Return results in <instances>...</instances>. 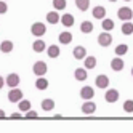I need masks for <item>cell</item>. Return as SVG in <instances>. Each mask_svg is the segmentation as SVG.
Returning a JSON list of instances; mask_svg holds the SVG:
<instances>
[{
  "mask_svg": "<svg viewBox=\"0 0 133 133\" xmlns=\"http://www.w3.org/2000/svg\"><path fill=\"white\" fill-rule=\"evenodd\" d=\"M91 15H93L95 19H103V18H106V8L101 6V5H98V6H95V8H93Z\"/></svg>",
  "mask_w": 133,
  "mask_h": 133,
  "instance_id": "7c38bea8",
  "label": "cell"
},
{
  "mask_svg": "<svg viewBox=\"0 0 133 133\" xmlns=\"http://www.w3.org/2000/svg\"><path fill=\"white\" fill-rule=\"evenodd\" d=\"M35 87L39 90H46L48 88V79H45L43 75H39V79L35 80Z\"/></svg>",
  "mask_w": 133,
  "mask_h": 133,
  "instance_id": "d6986e66",
  "label": "cell"
},
{
  "mask_svg": "<svg viewBox=\"0 0 133 133\" xmlns=\"http://www.w3.org/2000/svg\"><path fill=\"white\" fill-rule=\"evenodd\" d=\"M11 50H13V42L3 40L2 43H0V51H2V53H10Z\"/></svg>",
  "mask_w": 133,
  "mask_h": 133,
  "instance_id": "603a6c76",
  "label": "cell"
},
{
  "mask_svg": "<svg viewBox=\"0 0 133 133\" xmlns=\"http://www.w3.org/2000/svg\"><path fill=\"white\" fill-rule=\"evenodd\" d=\"M104 99H106V103H109V104H114L119 99V91L116 88H109L106 91V95H104Z\"/></svg>",
  "mask_w": 133,
  "mask_h": 133,
  "instance_id": "8992f818",
  "label": "cell"
},
{
  "mask_svg": "<svg viewBox=\"0 0 133 133\" xmlns=\"http://www.w3.org/2000/svg\"><path fill=\"white\" fill-rule=\"evenodd\" d=\"M98 43H99V46H109L111 43H112V35L109 34V32H101L99 35H98Z\"/></svg>",
  "mask_w": 133,
  "mask_h": 133,
  "instance_id": "7a4b0ae2",
  "label": "cell"
},
{
  "mask_svg": "<svg viewBox=\"0 0 133 133\" xmlns=\"http://www.w3.org/2000/svg\"><path fill=\"white\" fill-rule=\"evenodd\" d=\"M117 16H119L120 21H130L131 18H133V10H131L130 6H122V8H119Z\"/></svg>",
  "mask_w": 133,
  "mask_h": 133,
  "instance_id": "6da1fadb",
  "label": "cell"
},
{
  "mask_svg": "<svg viewBox=\"0 0 133 133\" xmlns=\"http://www.w3.org/2000/svg\"><path fill=\"white\" fill-rule=\"evenodd\" d=\"M24 119H27V120H34V119H39V114H37L35 111H26V117Z\"/></svg>",
  "mask_w": 133,
  "mask_h": 133,
  "instance_id": "1f68e13d",
  "label": "cell"
},
{
  "mask_svg": "<svg viewBox=\"0 0 133 133\" xmlns=\"http://www.w3.org/2000/svg\"><path fill=\"white\" fill-rule=\"evenodd\" d=\"M95 83H96L98 88H108L109 87V77H108V75H104V74H101V75L96 77Z\"/></svg>",
  "mask_w": 133,
  "mask_h": 133,
  "instance_id": "30bf717a",
  "label": "cell"
},
{
  "mask_svg": "<svg viewBox=\"0 0 133 133\" xmlns=\"http://www.w3.org/2000/svg\"><path fill=\"white\" fill-rule=\"evenodd\" d=\"M18 103H19V104H18V108H19L21 112H26V111L31 109V101H27V99H19Z\"/></svg>",
  "mask_w": 133,
  "mask_h": 133,
  "instance_id": "4316f807",
  "label": "cell"
},
{
  "mask_svg": "<svg viewBox=\"0 0 133 133\" xmlns=\"http://www.w3.org/2000/svg\"><path fill=\"white\" fill-rule=\"evenodd\" d=\"M109 2H111V3H114V2H117V0H109Z\"/></svg>",
  "mask_w": 133,
  "mask_h": 133,
  "instance_id": "74e56055",
  "label": "cell"
},
{
  "mask_svg": "<svg viewBox=\"0 0 133 133\" xmlns=\"http://www.w3.org/2000/svg\"><path fill=\"white\" fill-rule=\"evenodd\" d=\"M10 119H11V120H19V119H23V114H19V112H13L11 116H10Z\"/></svg>",
  "mask_w": 133,
  "mask_h": 133,
  "instance_id": "836d02e7",
  "label": "cell"
},
{
  "mask_svg": "<svg viewBox=\"0 0 133 133\" xmlns=\"http://www.w3.org/2000/svg\"><path fill=\"white\" fill-rule=\"evenodd\" d=\"M93 96H95V91H93V88H91V87H83V88L80 90V98H82L83 101L91 99Z\"/></svg>",
  "mask_w": 133,
  "mask_h": 133,
  "instance_id": "5bb4252c",
  "label": "cell"
},
{
  "mask_svg": "<svg viewBox=\"0 0 133 133\" xmlns=\"http://www.w3.org/2000/svg\"><path fill=\"white\" fill-rule=\"evenodd\" d=\"M122 34L123 35H131L133 34V24L130 21H123V24H122Z\"/></svg>",
  "mask_w": 133,
  "mask_h": 133,
  "instance_id": "7402d4cb",
  "label": "cell"
},
{
  "mask_svg": "<svg viewBox=\"0 0 133 133\" xmlns=\"http://www.w3.org/2000/svg\"><path fill=\"white\" fill-rule=\"evenodd\" d=\"M66 0H53V6H55V10L56 11H59V10H64L66 8Z\"/></svg>",
  "mask_w": 133,
  "mask_h": 133,
  "instance_id": "f546056e",
  "label": "cell"
},
{
  "mask_svg": "<svg viewBox=\"0 0 133 133\" xmlns=\"http://www.w3.org/2000/svg\"><path fill=\"white\" fill-rule=\"evenodd\" d=\"M83 66H85V69H95L96 68V58L95 56H85L83 58Z\"/></svg>",
  "mask_w": 133,
  "mask_h": 133,
  "instance_id": "9a60e30c",
  "label": "cell"
},
{
  "mask_svg": "<svg viewBox=\"0 0 133 133\" xmlns=\"http://www.w3.org/2000/svg\"><path fill=\"white\" fill-rule=\"evenodd\" d=\"M72 55H74V58H75V59H83L85 56H87V50H85L82 45H79V46H75V48H74Z\"/></svg>",
  "mask_w": 133,
  "mask_h": 133,
  "instance_id": "2e32d148",
  "label": "cell"
},
{
  "mask_svg": "<svg viewBox=\"0 0 133 133\" xmlns=\"http://www.w3.org/2000/svg\"><path fill=\"white\" fill-rule=\"evenodd\" d=\"M31 32H32V35H35V37H42V35L46 32V27H45L43 23H34L32 27H31Z\"/></svg>",
  "mask_w": 133,
  "mask_h": 133,
  "instance_id": "277c9868",
  "label": "cell"
},
{
  "mask_svg": "<svg viewBox=\"0 0 133 133\" xmlns=\"http://www.w3.org/2000/svg\"><path fill=\"white\" fill-rule=\"evenodd\" d=\"M3 85H5V80H3V77H2V75H0V88H2Z\"/></svg>",
  "mask_w": 133,
  "mask_h": 133,
  "instance_id": "8d00e7d4",
  "label": "cell"
},
{
  "mask_svg": "<svg viewBox=\"0 0 133 133\" xmlns=\"http://www.w3.org/2000/svg\"><path fill=\"white\" fill-rule=\"evenodd\" d=\"M127 51H128V45H125V43H120V45L116 46V55H117V56L127 55Z\"/></svg>",
  "mask_w": 133,
  "mask_h": 133,
  "instance_id": "83f0119b",
  "label": "cell"
},
{
  "mask_svg": "<svg viewBox=\"0 0 133 133\" xmlns=\"http://www.w3.org/2000/svg\"><path fill=\"white\" fill-rule=\"evenodd\" d=\"M74 77L77 79L79 82L87 80L88 79V72H87V69H85V68H77V69L74 71Z\"/></svg>",
  "mask_w": 133,
  "mask_h": 133,
  "instance_id": "4fadbf2b",
  "label": "cell"
},
{
  "mask_svg": "<svg viewBox=\"0 0 133 133\" xmlns=\"http://www.w3.org/2000/svg\"><path fill=\"white\" fill-rule=\"evenodd\" d=\"M131 77H133V68H131Z\"/></svg>",
  "mask_w": 133,
  "mask_h": 133,
  "instance_id": "f35d334b",
  "label": "cell"
},
{
  "mask_svg": "<svg viewBox=\"0 0 133 133\" xmlns=\"http://www.w3.org/2000/svg\"><path fill=\"white\" fill-rule=\"evenodd\" d=\"M53 108H55V101H53V99H43V101H42V109H43V111L48 112V111H51Z\"/></svg>",
  "mask_w": 133,
  "mask_h": 133,
  "instance_id": "f1b7e54d",
  "label": "cell"
},
{
  "mask_svg": "<svg viewBox=\"0 0 133 133\" xmlns=\"http://www.w3.org/2000/svg\"><path fill=\"white\" fill-rule=\"evenodd\" d=\"M123 111H125L127 114L133 112V99H127L125 103H123Z\"/></svg>",
  "mask_w": 133,
  "mask_h": 133,
  "instance_id": "4dcf8cb0",
  "label": "cell"
},
{
  "mask_svg": "<svg viewBox=\"0 0 133 133\" xmlns=\"http://www.w3.org/2000/svg\"><path fill=\"white\" fill-rule=\"evenodd\" d=\"M53 119L55 120H59V119H63V116H61V114H56V116H53Z\"/></svg>",
  "mask_w": 133,
  "mask_h": 133,
  "instance_id": "d590c367",
  "label": "cell"
},
{
  "mask_svg": "<svg viewBox=\"0 0 133 133\" xmlns=\"http://www.w3.org/2000/svg\"><path fill=\"white\" fill-rule=\"evenodd\" d=\"M123 66H125V63H123V59L120 58V56H117V58H112L111 59V69L116 71V72H120L123 69Z\"/></svg>",
  "mask_w": 133,
  "mask_h": 133,
  "instance_id": "ba28073f",
  "label": "cell"
},
{
  "mask_svg": "<svg viewBox=\"0 0 133 133\" xmlns=\"http://www.w3.org/2000/svg\"><path fill=\"white\" fill-rule=\"evenodd\" d=\"M32 50H34L35 53H42V51L46 50V43H45L43 40H35V42L32 43Z\"/></svg>",
  "mask_w": 133,
  "mask_h": 133,
  "instance_id": "ffe728a7",
  "label": "cell"
},
{
  "mask_svg": "<svg viewBox=\"0 0 133 133\" xmlns=\"http://www.w3.org/2000/svg\"><path fill=\"white\" fill-rule=\"evenodd\" d=\"M80 31H82L83 34H90V32L93 31V24H91V21H83V23L80 24Z\"/></svg>",
  "mask_w": 133,
  "mask_h": 133,
  "instance_id": "484cf974",
  "label": "cell"
},
{
  "mask_svg": "<svg viewBox=\"0 0 133 133\" xmlns=\"http://www.w3.org/2000/svg\"><path fill=\"white\" fill-rule=\"evenodd\" d=\"M50 56V58H58L59 56V46L58 45H50L48 46V53H46Z\"/></svg>",
  "mask_w": 133,
  "mask_h": 133,
  "instance_id": "d4e9b609",
  "label": "cell"
},
{
  "mask_svg": "<svg viewBox=\"0 0 133 133\" xmlns=\"http://www.w3.org/2000/svg\"><path fill=\"white\" fill-rule=\"evenodd\" d=\"M2 119H6V116H5V111L0 109V120H2Z\"/></svg>",
  "mask_w": 133,
  "mask_h": 133,
  "instance_id": "e575fe53",
  "label": "cell"
},
{
  "mask_svg": "<svg viewBox=\"0 0 133 133\" xmlns=\"http://www.w3.org/2000/svg\"><path fill=\"white\" fill-rule=\"evenodd\" d=\"M59 15L58 11H48L46 13V21H48V24H58L59 23Z\"/></svg>",
  "mask_w": 133,
  "mask_h": 133,
  "instance_id": "e0dca14e",
  "label": "cell"
},
{
  "mask_svg": "<svg viewBox=\"0 0 133 133\" xmlns=\"http://www.w3.org/2000/svg\"><path fill=\"white\" fill-rule=\"evenodd\" d=\"M75 6H77L80 11H87L90 8V0H75Z\"/></svg>",
  "mask_w": 133,
  "mask_h": 133,
  "instance_id": "cb8c5ba5",
  "label": "cell"
},
{
  "mask_svg": "<svg viewBox=\"0 0 133 133\" xmlns=\"http://www.w3.org/2000/svg\"><path fill=\"white\" fill-rule=\"evenodd\" d=\"M59 21H61V24H63L64 27H71V26H74V23H75V19H74V15H71V13H66V15H63V16L59 18Z\"/></svg>",
  "mask_w": 133,
  "mask_h": 133,
  "instance_id": "8fae6325",
  "label": "cell"
},
{
  "mask_svg": "<svg viewBox=\"0 0 133 133\" xmlns=\"http://www.w3.org/2000/svg\"><path fill=\"white\" fill-rule=\"evenodd\" d=\"M8 99H10V103H18L19 99H23V91L15 87L13 90H10V93H8Z\"/></svg>",
  "mask_w": 133,
  "mask_h": 133,
  "instance_id": "52a82bcc",
  "label": "cell"
},
{
  "mask_svg": "<svg viewBox=\"0 0 133 133\" xmlns=\"http://www.w3.org/2000/svg\"><path fill=\"white\" fill-rule=\"evenodd\" d=\"M101 27L106 32H111L112 29H114V21L112 19H109V18H103V23H101Z\"/></svg>",
  "mask_w": 133,
  "mask_h": 133,
  "instance_id": "44dd1931",
  "label": "cell"
},
{
  "mask_svg": "<svg viewBox=\"0 0 133 133\" xmlns=\"http://www.w3.org/2000/svg\"><path fill=\"white\" fill-rule=\"evenodd\" d=\"M123 2H130V0H123Z\"/></svg>",
  "mask_w": 133,
  "mask_h": 133,
  "instance_id": "ab89813d",
  "label": "cell"
},
{
  "mask_svg": "<svg viewBox=\"0 0 133 133\" xmlns=\"http://www.w3.org/2000/svg\"><path fill=\"white\" fill-rule=\"evenodd\" d=\"M58 40H59L63 45H69L71 40H72V34L68 32V31H66V32H61V34L58 35Z\"/></svg>",
  "mask_w": 133,
  "mask_h": 133,
  "instance_id": "ac0fdd59",
  "label": "cell"
},
{
  "mask_svg": "<svg viewBox=\"0 0 133 133\" xmlns=\"http://www.w3.org/2000/svg\"><path fill=\"white\" fill-rule=\"evenodd\" d=\"M5 83L8 85L10 88H15V87H18L19 85V75L18 74H8V77H6V80H5Z\"/></svg>",
  "mask_w": 133,
  "mask_h": 133,
  "instance_id": "9c48e42d",
  "label": "cell"
},
{
  "mask_svg": "<svg viewBox=\"0 0 133 133\" xmlns=\"http://www.w3.org/2000/svg\"><path fill=\"white\" fill-rule=\"evenodd\" d=\"M32 71H34V74H35V75H45V74H46V71H48V66H46L43 61H37V63L34 64Z\"/></svg>",
  "mask_w": 133,
  "mask_h": 133,
  "instance_id": "5b68a950",
  "label": "cell"
},
{
  "mask_svg": "<svg viewBox=\"0 0 133 133\" xmlns=\"http://www.w3.org/2000/svg\"><path fill=\"white\" fill-rule=\"evenodd\" d=\"M95 111H96V104L93 101L87 99L82 104V114H85V116H91V114H95Z\"/></svg>",
  "mask_w": 133,
  "mask_h": 133,
  "instance_id": "3957f363",
  "label": "cell"
},
{
  "mask_svg": "<svg viewBox=\"0 0 133 133\" xmlns=\"http://www.w3.org/2000/svg\"><path fill=\"white\" fill-rule=\"evenodd\" d=\"M6 11H8L6 2H5V0H0V15H3V13H6Z\"/></svg>",
  "mask_w": 133,
  "mask_h": 133,
  "instance_id": "d6a6232c",
  "label": "cell"
}]
</instances>
